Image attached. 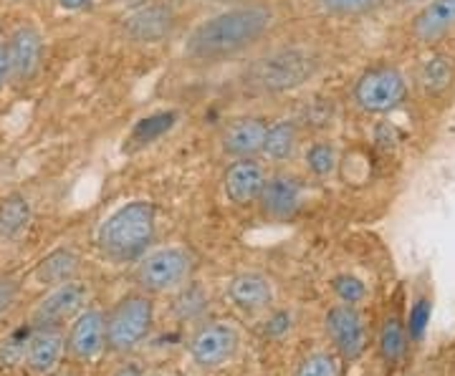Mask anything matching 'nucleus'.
Listing matches in <instances>:
<instances>
[{
    "instance_id": "aec40b11",
    "label": "nucleus",
    "mask_w": 455,
    "mask_h": 376,
    "mask_svg": "<svg viewBox=\"0 0 455 376\" xmlns=\"http://www.w3.org/2000/svg\"><path fill=\"white\" fill-rule=\"evenodd\" d=\"M228 295L241 311H260L274 301V288L271 280L260 273H241L230 280Z\"/></svg>"
},
{
    "instance_id": "c85d7f7f",
    "label": "nucleus",
    "mask_w": 455,
    "mask_h": 376,
    "mask_svg": "<svg viewBox=\"0 0 455 376\" xmlns=\"http://www.w3.org/2000/svg\"><path fill=\"white\" fill-rule=\"evenodd\" d=\"M28 349V333L26 331H16L13 336L0 341V366H13L26 356Z\"/></svg>"
},
{
    "instance_id": "4be33fe9",
    "label": "nucleus",
    "mask_w": 455,
    "mask_h": 376,
    "mask_svg": "<svg viewBox=\"0 0 455 376\" xmlns=\"http://www.w3.org/2000/svg\"><path fill=\"white\" fill-rule=\"evenodd\" d=\"M31 220V205L23 195H8L0 200V240L18 238Z\"/></svg>"
},
{
    "instance_id": "f704fd0d",
    "label": "nucleus",
    "mask_w": 455,
    "mask_h": 376,
    "mask_svg": "<svg viewBox=\"0 0 455 376\" xmlns=\"http://www.w3.org/2000/svg\"><path fill=\"white\" fill-rule=\"evenodd\" d=\"M61 5L68 8V11H84V8L92 5V0H61Z\"/></svg>"
},
{
    "instance_id": "b1692460",
    "label": "nucleus",
    "mask_w": 455,
    "mask_h": 376,
    "mask_svg": "<svg viewBox=\"0 0 455 376\" xmlns=\"http://www.w3.org/2000/svg\"><path fill=\"white\" fill-rule=\"evenodd\" d=\"M304 162H307V169H309L314 177H329L339 169V149L334 147L329 139H316L311 142L307 154H304Z\"/></svg>"
},
{
    "instance_id": "5701e85b",
    "label": "nucleus",
    "mask_w": 455,
    "mask_h": 376,
    "mask_svg": "<svg viewBox=\"0 0 455 376\" xmlns=\"http://www.w3.org/2000/svg\"><path fill=\"white\" fill-rule=\"evenodd\" d=\"M180 114L167 109V112H155V114L145 116L134 124V129L130 134V142L134 147H145V145H152L157 142L160 137H164L167 131L172 129L178 124Z\"/></svg>"
},
{
    "instance_id": "1a4fd4ad",
    "label": "nucleus",
    "mask_w": 455,
    "mask_h": 376,
    "mask_svg": "<svg viewBox=\"0 0 455 376\" xmlns=\"http://www.w3.org/2000/svg\"><path fill=\"white\" fill-rule=\"evenodd\" d=\"M178 26V16L164 3H149L124 18L122 31L134 43H160Z\"/></svg>"
},
{
    "instance_id": "473e14b6",
    "label": "nucleus",
    "mask_w": 455,
    "mask_h": 376,
    "mask_svg": "<svg viewBox=\"0 0 455 376\" xmlns=\"http://www.w3.org/2000/svg\"><path fill=\"white\" fill-rule=\"evenodd\" d=\"M289 326H291L289 313H274V316L268 318V324H266V333H268V336H281L283 331H289Z\"/></svg>"
},
{
    "instance_id": "bb28decb",
    "label": "nucleus",
    "mask_w": 455,
    "mask_h": 376,
    "mask_svg": "<svg viewBox=\"0 0 455 376\" xmlns=\"http://www.w3.org/2000/svg\"><path fill=\"white\" fill-rule=\"evenodd\" d=\"M205 306H208V295L203 294L200 286H190L178 295L175 311H178L180 318H196V316L205 311Z\"/></svg>"
},
{
    "instance_id": "4468645a",
    "label": "nucleus",
    "mask_w": 455,
    "mask_h": 376,
    "mask_svg": "<svg viewBox=\"0 0 455 376\" xmlns=\"http://www.w3.org/2000/svg\"><path fill=\"white\" fill-rule=\"evenodd\" d=\"M301 197H304V184L296 180L293 175L278 172V175H271L263 184L259 205L263 215H268L274 220H289V217L299 213Z\"/></svg>"
},
{
    "instance_id": "f257e3e1",
    "label": "nucleus",
    "mask_w": 455,
    "mask_h": 376,
    "mask_svg": "<svg viewBox=\"0 0 455 376\" xmlns=\"http://www.w3.org/2000/svg\"><path fill=\"white\" fill-rule=\"evenodd\" d=\"M276 8L271 3H233L200 20L185 38V56L196 64H223L238 59L274 31Z\"/></svg>"
},
{
    "instance_id": "6e6552de",
    "label": "nucleus",
    "mask_w": 455,
    "mask_h": 376,
    "mask_svg": "<svg viewBox=\"0 0 455 376\" xmlns=\"http://www.w3.org/2000/svg\"><path fill=\"white\" fill-rule=\"evenodd\" d=\"M407 33L420 46H438L440 41L455 33V0H427L410 18Z\"/></svg>"
},
{
    "instance_id": "72a5a7b5",
    "label": "nucleus",
    "mask_w": 455,
    "mask_h": 376,
    "mask_svg": "<svg viewBox=\"0 0 455 376\" xmlns=\"http://www.w3.org/2000/svg\"><path fill=\"white\" fill-rule=\"evenodd\" d=\"M11 79V66H8V51L5 43H0V86Z\"/></svg>"
},
{
    "instance_id": "f8f14e48",
    "label": "nucleus",
    "mask_w": 455,
    "mask_h": 376,
    "mask_svg": "<svg viewBox=\"0 0 455 376\" xmlns=\"http://www.w3.org/2000/svg\"><path fill=\"white\" fill-rule=\"evenodd\" d=\"M266 180H268L266 169H263V164L256 157L235 160L226 169V175H223V192H226V197L233 205L245 208V205L259 202Z\"/></svg>"
},
{
    "instance_id": "9b49d317",
    "label": "nucleus",
    "mask_w": 455,
    "mask_h": 376,
    "mask_svg": "<svg viewBox=\"0 0 455 376\" xmlns=\"http://www.w3.org/2000/svg\"><path fill=\"white\" fill-rule=\"evenodd\" d=\"M238 349V333L228 324H208L197 328L196 336L190 339V354L197 366L212 369L226 364Z\"/></svg>"
},
{
    "instance_id": "20e7f679",
    "label": "nucleus",
    "mask_w": 455,
    "mask_h": 376,
    "mask_svg": "<svg viewBox=\"0 0 455 376\" xmlns=\"http://www.w3.org/2000/svg\"><path fill=\"white\" fill-rule=\"evenodd\" d=\"M410 89L412 86L397 66L374 64L359 74L355 89H352V101L364 114H392L400 106H405Z\"/></svg>"
},
{
    "instance_id": "0eeeda50",
    "label": "nucleus",
    "mask_w": 455,
    "mask_h": 376,
    "mask_svg": "<svg viewBox=\"0 0 455 376\" xmlns=\"http://www.w3.org/2000/svg\"><path fill=\"white\" fill-rule=\"evenodd\" d=\"M410 86L427 104H451L455 98V56L448 51H427L415 66Z\"/></svg>"
},
{
    "instance_id": "39448f33",
    "label": "nucleus",
    "mask_w": 455,
    "mask_h": 376,
    "mask_svg": "<svg viewBox=\"0 0 455 376\" xmlns=\"http://www.w3.org/2000/svg\"><path fill=\"white\" fill-rule=\"evenodd\" d=\"M155 318L152 301L142 294L124 295L107 316V344L112 351H130L149 336Z\"/></svg>"
},
{
    "instance_id": "7c9ffc66",
    "label": "nucleus",
    "mask_w": 455,
    "mask_h": 376,
    "mask_svg": "<svg viewBox=\"0 0 455 376\" xmlns=\"http://www.w3.org/2000/svg\"><path fill=\"white\" fill-rule=\"evenodd\" d=\"M299 376H339V369H337V361L329 354H314L301 364Z\"/></svg>"
},
{
    "instance_id": "423d86ee",
    "label": "nucleus",
    "mask_w": 455,
    "mask_h": 376,
    "mask_svg": "<svg viewBox=\"0 0 455 376\" xmlns=\"http://www.w3.org/2000/svg\"><path fill=\"white\" fill-rule=\"evenodd\" d=\"M190 270H193V258L182 247H160L142 255L137 265V283L142 291L164 294L190 278Z\"/></svg>"
},
{
    "instance_id": "2f4dec72",
    "label": "nucleus",
    "mask_w": 455,
    "mask_h": 376,
    "mask_svg": "<svg viewBox=\"0 0 455 376\" xmlns=\"http://www.w3.org/2000/svg\"><path fill=\"white\" fill-rule=\"evenodd\" d=\"M18 283L13 278H0V316L11 309V303L16 301Z\"/></svg>"
},
{
    "instance_id": "c9c22d12",
    "label": "nucleus",
    "mask_w": 455,
    "mask_h": 376,
    "mask_svg": "<svg viewBox=\"0 0 455 376\" xmlns=\"http://www.w3.org/2000/svg\"><path fill=\"white\" fill-rule=\"evenodd\" d=\"M203 3H211V5H233V3H241V0H203Z\"/></svg>"
},
{
    "instance_id": "ddd939ff",
    "label": "nucleus",
    "mask_w": 455,
    "mask_h": 376,
    "mask_svg": "<svg viewBox=\"0 0 455 376\" xmlns=\"http://www.w3.org/2000/svg\"><path fill=\"white\" fill-rule=\"evenodd\" d=\"M326 331L334 346L341 351V356L347 359H357L367 346V331L355 306H347V303L334 306L326 313Z\"/></svg>"
},
{
    "instance_id": "6ab92c4d",
    "label": "nucleus",
    "mask_w": 455,
    "mask_h": 376,
    "mask_svg": "<svg viewBox=\"0 0 455 376\" xmlns=\"http://www.w3.org/2000/svg\"><path fill=\"white\" fill-rule=\"evenodd\" d=\"M61 351H64V336L59 328L41 326L36 333L28 336L26 356H28V366L38 374L53 372L59 359H61Z\"/></svg>"
},
{
    "instance_id": "f3484780",
    "label": "nucleus",
    "mask_w": 455,
    "mask_h": 376,
    "mask_svg": "<svg viewBox=\"0 0 455 376\" xmlns=\"http://www.w3.org/2000/svg\"><path fill=\"white\" fill-rule=\"evenodd\" d=\"M107 346V318L101 311H84L68 333V349L76 359L89 361Z\"/></svg>"
},
{
    "instance_id": "9d476101",
    "label": "nucleus",
    "mask_w": 455,
    "mask_h": 376,
    "mask_svg": "<svg viewBox=\"0 0 455 376\" xmlns=\"http://www.w3.org/2000/svg\"><path fill=\"white\" fill-rule=\"evenodd\" d=\"M11 79L18 83L31 82L44 64V35L33 26H20L5 41Z\"/></svg>"
},
{
    "instance_id": "f03ea898",
    "label": "nucleus",
    "mask_w": 455,
    "mask_h": 376,
    "mask_svg": "<svg viewBox=\"0 0 455 376\" xmlns=\"http://www.w3.org/2000/svg\"><path fill=\"white\" fill-rule=\"evenodd\" d=\"M155 205L134 200L114 210L99 228V246L114 261L142 258L155 240Z\"/></svg>"
},
{
    "instance_id": "a211bd4d",
    "label": "nucleus",
    "mask_w": 455,
    "mask_h": 376,
    "mask_svg": "<svg viewBox=\"0 0 455 376\" xmlns=\"http://www.w3.org/2000/svg\"><path fill=\"white\" fill-rule=\"evenodd\" d=\"M301 145V129L293 119H276L268 124L263 139V157L274 164L291 162Z\"/></svg>"
},
{
    "instance_id": "412c9836",
    "label": "nucleus",
    "mask_w": 455,
    "mask_h": 376,
    "mask_svg": "<svg viewBox=\"0 0 455 376\" xmlns=\"http://www.w3.org/2000/svg\"><path fill=\"white\" fill-rule=\"evenodd\" d=\"M79 270V255L68 247H59L49 253L44 261L38 262L36 268V278L41 280L44 286H61V283H68L74 280Z\"/></svg>"
},
{
    "instance_id": "c756f323",
    "label": "nucleus",
    "mask_w": 455,
    "mask_h": 376,
    "mask_svg": "<svg viewBox=\"0 0 455 376\" xmlns=\"http://www.w3.org/2000/svg\"><path fill=\"white\" fill-rule=\"evenodd\" d=\"M331 288H334V294L339 295L341 303H347V306H355V303H359L367 295L364 283L355 278V276H337V278L331 280Z\"/></svg>"
},
{
    "instance_id": "7ed1b4c3",
    "label": "nucleus",
    "mask_w": 455,
    "mask_h": 376,
    "mask_svg": "<svg viewBox=\"0 0 455 376\" xmlns=\"http://www.w3.org/2000/svg\"><path fill=\"white\" fill-rule=\"evenodd\" d=\"M319 71V59L307 49L283 46L268 51L245 68V83L266 91V94H283L311 82Z\"/></svg>"
},
{
    "instance_id": "dca6fc26",
    "label": "nucleus",
    "mask_w": 455,
    "mask_h": 376,
    "mask_svg": "<svg viewBox=\"0 0 455 376\" xmlns=\"http://www.w3.org/2000/svg\"><path fill=\"white\" fill-rule=\"evenodd\" d=\"M268 124L260 116H241L233 119L220 134V147L228 157L233 160H248V157H260L263 152V139H266Z\"/></svg>"
},
{
    "instance_id": "2eb2a0df",
    "label": "nucleus",
    "mask_w": 455,
    "mask_h": 376,
    "mask_svg": "<svg viewBox=\"0 0 455 376\" xmlns=\"http://www.w3.org/2000/svg\"><path fill=\"white\" fill-rule=\"evenodd\" d=\"M86 298H89V288H86L84 283H79V280L61 283V286H56V288L51 291V295H46V298L38 303V309L33 313V321H36L38 326H53V324H59V321H66V318H71L74 313L82 311Z\"/></svg>"
},
{
    "instance_id": "a878e982",
    "label": "nucleus",
    "mask_w": 455,
    "mask_h": 376,
    "mask_svg": "<svg viewBox=\"0 0 455 376\" xmlns=\"http://www.w3.org/2000/svg\"><path fill=\"white\" fill-rule=\"evenodd\" d=\"M390 0H316L319 11L331 18H359L385 8Z\"/></svg>"
},
{
    "instance_id": "cd10ccee",
    "label": "nucleus",
    "mask_w": 455,
    "mask_h": 376,
    "mask_svg": "<svg viewBox=\"0 0 455 376\" xmlns=\"http://www.w3.org/2000/svg\"><path fill=\"white\" fill-rule=\"evenodd\" d=\"M430 313H433V306L427 298H418L415 306L410 309V318H407V336L412 341H420L425 336V328L430 324Z\"/></svg>"
},
{
    "instance_id": "393cba45",
    "label": "nucleus",
    "mask_w": 455,
    "mask_h": 376,
    "mask_svg": "<svg viewBox=\"0 0 455 376\" xmlns=\"http://www.w3.org/2000/svg\"><path fill=\"white\" fill-rule=\"evenodd\" d=\"M407 349V328L403 326V321L397 316H390L382 326V333H379V354L385 364H397L403 359Z\"/></svg>"
}]
</instances>
